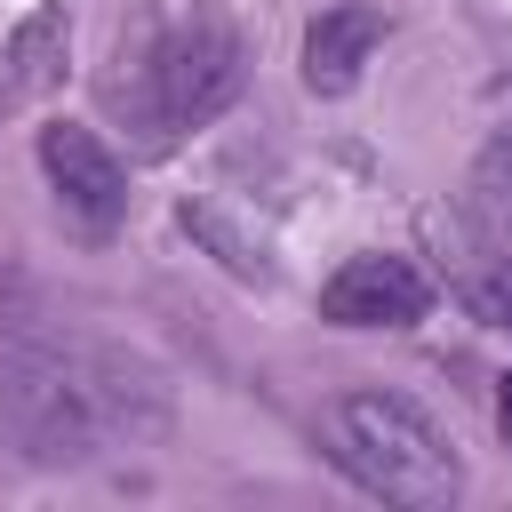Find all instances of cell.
Here are the masks:
<instances>
[{"label":"cell","mask_w":512,"mask_h":512,"mask_svg":"<svg viewBox=\"0 0 512 512\" xmlns=\"http://www.w3.org/2000/svg\"><path fill=\"white\" fill-rule=\"evenodd\" d=\"M248 80V48L240 24L224 8H192L160 32L120 40L112 72H104V104L136 128L144 152H168L184 128H208Z\"/></svg>","instance_id":"obj_1"},{"label":"cell","mask_w":512,"mask_h":512,"mask_svg":"<svg viewBox=\"0 0 512 512\" xmlns=\"http://www.w3.org/2000/svg\"><path fill=\"white\" fill-rule=\"evenodd\" d=\"M328 456L384 504H408V512H448L464 472L448 456V440L432 432V416L400 392H344L328 408Z\"/></svg>","instance_id":"obj_2"},{"label":"cell","mask_w":512,"mask_h":512,"mask_svg":"<svg viewBox=\"0 0 512 512\" xmlns=\"http://www.w3.org/2000/svg\"><path fill=\"white\" fill-rule=\"evenodd\" d=\"M0 424L32 464H80L104 440V400H96V384H80V368L64 352L16 344V352H0Z\"/></svg>","instance_id":"obj_3"},{"label":"cell","mask_w":512,"mask_h":512,"mask_svg":"<svg viewBox=\"0 0 512 512\" xmlns=\"http://www.w3.org/2000/svg\"><path fill=\"white\" fill-rule=\"evenodd\" d=\"M32 152H40V176H48L56 208H64L88 240H104V232L128 216V168H120V152H112L96 128H80V120H48Z\"/></svg>","instance_id":"obj_4"},{"label":"cell","mask_w":512,"mask_h":512,"mask_svg":"<svg viewBox=\"0 0 512 512\" xmlns=\"http://www.w3.org/2000/svg\"><path fill=\"white\" fill-rule=\"evenodd\" d=\"M424 312H432V280L416 256L368 248L320 280V320H336V328H416Z\"/></svg>","instance_id":"obj_5"},{"label":"cell","mask_w":512,"mask_h":512,"mask_svg":"<svg viewBox=\"0 0 512 512\" xmlns=\"http://www.w3.org/2000/svg\"><path fill=\"white\" fill-rule=\"evenodd\" d=\"M384 32H392V16L368 8V0L320 8V16L304 24V88H312V96H344V88L360 80V64L384 48Z\"/></svg>","instance_id":"obj_6"},{"label":"cell","mask_w":512,"mask_h":512,"mask_svg":"<svg viewBox=\"0 0 512 512\" xmlns=\"http://www.w3.org/2000/svg\"><path fill=\"white\" fill-rule=\"evenodd\" d=\"M64 40H72L64 8H32V16L0 40V104H32V96H48V88L64 80Z\"/></svg>","instance_id":"obj_7"},{"label":"cell","mask_w":512,"mask_h":512,"mask_svg":"<svg viewBox=\"0 0 512 512\" xmlns=\"http://www.w3.org/2000/svg\"><path fill=\"white\" fill-rule=\"evenodd\" d=\"M456 296H464V312H472L480 328H504V336H512V256H504V248H480V256L456 272Z\"/></svg>","instance_id":"obj_8"},{"label":"cell","mask_w":512,"mask_h":512,"mask_svg":"<svg viewBox=\"0 0 512 512\" xmlns=\"http://www.w3.org/2000/svg\"><path fill=\"white\" fill-rule=\"evenodd\" d=\"M472 208L512 240V128H496V136H488V152L472 160Z\"/></svg>","instance_id":"obj_9"},{"label":"cell","mask_w":512,"mask_h":512,"mask_svg":"<svg viewBox=\"0 0 512 512\" xmlns=\"http://www.w3.org/2000/svg\"><path fill=\"white\" fill-rule=\"evenodd\" d=\"M496 424H504V440H512V376H496Z\"/></svg>","instance_id":"obj_10"}]
</instances>
